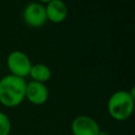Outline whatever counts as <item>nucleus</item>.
Returning <instances> with one entry per match:
<instances>
[{"instance_id": "nucleus-1", "label": "nucleus", "mask_w": 135, "mask_h": 135, "mask_svg": "<svg viewBox=\"0 0 135 135\" xmlns=\"http://www.w3.org/2000/svg\"><path fill=\"white\" fill-rule=\"evenodd\" d=\"M26 82L24 78L8 74L0 79V103L6 108H16L25 99Z\"/></svg>"}, {"instance_id": "nucleus-2", "label": "nucleus", "mask_w": 135, "mask_h": 135, "mask_svg": "<svg viewBox=\"0 0 135 135\" xmlns=\"http://www.w3.org/2000/svg\"><path fill=\"white\" fill-rule=\"evenodd\" d=\"M134 89L131 91L119 90L114 92L107 104L109 115L117 121H124L129 119L134 110Z\"/></svg>"}, {"instance_id": "nucleus-3", "label": "nucleus", "mask_w": 135, "mask_h": 135, "mask_svg": "<svg viewBox=\"0 0 135 135\" xmlns=\"http://www.w3.org/2000/svg\"><path fill=\"white\" fill-rule=\"evenodd\" d=\"M6 64L12 75L21 78L28 75L32 66L31 59L22 51H12L6 58Z\"/></svg>"}, {"instance_id": "nucleus-4", "label": "nucleus", "mask_w": 135, "mask_h": 135, "mask_svg": "<svg viewBox=\"0 0 135 135\" xmlns=\"http://www.w3.org/2000/svg\"><path fill=\"white\" fill-rule=\"evenodd\" d=\"M22 17L24 22L31 27H41L47 21L45 6L38 1L27 3L23 8Z\"/></svg>"}, {"instance_id": "nucleus-5", "label": "nucleus", "mask_w": 135, "mask_h": 135, "mask_svg": "<svg viewBox=\"0 0 135 135\" xmlns=\"http://www.w3.org/2000/svg\"><path fill=\"white\" fill-rule=\"evenodd\" d=\"M99 131L98 122L88 115H78L71 123V132L73 135H98Z\"/></svg>"}, {"instance_id": "nucleus-6", "label": "nucleus", "mask_w": 135, "mask_h": 135, "mask_svg": "<svg viewBox=\"0 0 135 135\" xmlns=\"http://www.w3.org/2000/svg\"><path fill=\"white\" fill-rule=\"evenodd\" d=\"M49 89L44 83L37 81H30L26 83L25 98L35 105H41L49 99Z\"/></svg>"}, {"instance_id": "nucleus-7", "label": "nucleus", "mask_w": 135, "mask_h": 135, "mask_svg": "<svg viewBox=\"0 0 135 135\" xmlns=\"http://www.w3.org/2000/svg\"><path fill=\"white\" fill-rule=\"evenodd\" d=\"M46 18L53 23H60L65 20L69 14L68 5L63 0H52L45 6Z\"/></svg>"}, {"instance_id": "nucleus-8", "label": "nucleus", "mask_w": 135, "mask_h": 135, "mask_svg": "<svg viewBox=\"0 0 135 135\" xmlns=\"http://www.w3.org/2000/svg\"><path fill=\"white\" fill-rule=\"evenodd\" d=\"M28 75L33 81L45 83L51 79L52 71L44 63H35V64H32Z\"/></svg>"}, {"instance_id": "nucleus-9", "label": "nucleus", "mask_w": 135, "mask_h": 135, "mask_svg": "<svg viewBox=\"0 0 135 135\" xmlns=\"http://www.w3.org/2000/svg\"><path fill=\"white\" fill-rule=\"evenodd\" d=\"M12 129L11 119L8 116L0 111V135H9Z\"/></svg>"}, {"instance_id": "nucleus-10", "label": "nucleus", "mask_w": 135, "mask_h": 135, "mask_svg": "<svg viewBox=\"0 0 135 135\" xmlns=\"http://www.w3.org/2000/svg\"><path fill=\"white\" fill-rule=\"evenodd\" d=\"M98 135H109V133H108L107 131H102V130H100L99 133H98Z\"/></svg>"}, {"instance_id": "nucleus-11", "label": "nucleus", "mask_w": 135, "mask_h": 135, "mask_svg": "<svg viewBox=\"0 0 135 135\" xmlns=\"http://www.w3.org/2000/svg\"><path fill=\"white\" fill-rule=\"evenodd\" d=\"M38 2H40V3H49L50 1H52V0H37Z\"/></svg>"}]
</instances>
